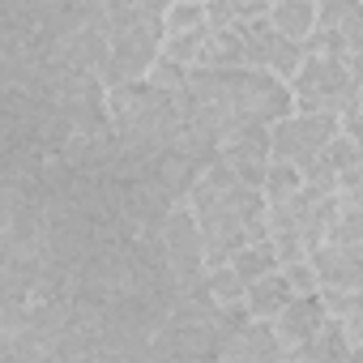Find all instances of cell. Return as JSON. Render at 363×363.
Returning a JSON list of instances; mask_svg holds the SVG:
<instances>
[{"label": "cell", "mask_w": 363, "mask_h": 363, "mask_svg": "<svg viewBox=\"0 0 363 363\" xmlns=\"http://www.w3.org/2000/svg\"><path fill=\"white\" fill-rule=\"evenodd\" d=\"M363 82L350 73L346 60H320V56H303L299 73L291 77V94H295V111L308 116H337L346 107L359 103Z\"/></svg>", "instance_id": "1"}, {"label": "cell", "mask_w": 363, "mask_h": 363, "mask_svg": "<svg viewBox=\"0 0 363 363\" xmlns=\"http://www.w3.org/2000/svg\"><path fill=\"white\" fill-rule=\"evenodd\" d=\"M337 133H342V120H337V116H308V111H295V116H286L282 124L269 128V137H274V158H278V162H291V167H299V171H308L312 162L325 158V150L337 141Z\"/></svg>", "instance_id": "2"}, {"label": "cell", "mask_w": 363, "mask_h": 363, "mask_svg": "<svg viewBox=\"0 0 363 363\" xmlns=\"http://www.w3.org/2000/svg\"><path fill=\"white\" fill-rule=\"evenodd\" d=\"M240 35H244L248 69L269 73V77H278V82H286V86H291V77H295V73H299V65H303V48H299V43H291V39H282V35L269 26V13H265V18H257V22H248V26H240Z\"/></svg>", "instance_id": "3"}, {"label": "cell", "mask_w": 363, "mask_h": 363, "mask_svg": "<svg viewBox=\"0 0 363 363\" xmlns=\"http://www.w3.org/2000/svg\"><path fill=\"white\" fill-rule=\"evenodd\" d=\"M218 158L244 179V184L261 189V184H265V171L274 167V137H269V128H261V124L235 128V133L223 141Z\"/></svg>", "instance_id": "4"}, {"label": "cell", "mask_w": 363, "mask_h": 363, "mask_svg": "<svg viewBox=\"0 0 363 363\" xmlns=\"http://www.w3.org/2000/svg\"><path fill=\"white\" fill-rule=\"evenodd\" d=\"M329 320H333V316H329L325 299H320V295H303V299H291V308L274 320V333H278V342L286 346V354H299Z\"/></svg>", "instance_id": "5"}, {"label": "cell", "mask_w": 363, "mask_h": 363, "mask_svg": "<svg viewBox=\"0 0 363 363\" xmlns=\"http://www.w3.org/2000/svg\"><path fill=\"white\" fill-rule=\"evenodd\" d=\"M312 269H316V278H320V291L363 295V252L337 248V244H320V248L312 252Z\"/></svg>", "instance_id": "6"}, {"label": "cell", "mask_w": 363, "mask_h": 363, "mask_svg": "<svg viewBox=\"0 0 363 363\" xmlns=\"http://www.w3.org/2000/svg\"><path fill=\"white\" fill-rule=\"evenodd\" d=\"M286 359H291L286 346L278 342L274 325H265V320L244 325L223 350V363H286Z\"/></svg>", "instance_id": "7"}, {"label": "cell", "mask_w": 363, "mask_h": 363, "mask_svg": "<svg viewBox=\"0 0 363 363\" xmlns=\"http://www.w3.org/2000/svg\"><path fill=\"white\" fill-rule=\"evenodd\" d=\"M269 26L282 39L303 48L320 30V5H312V0H274V5H269Z\"/></svg>", "instance_id": "8"}, {"label": "cell", "mask_w": 363, "mask_h": 363, "mask_svg": "<svg viewBox=\"0 0 363 363\" xmlns=\"http://www.w3.org/2000/svg\"><path fill=\"white\" fill-rule=\"evenodd\" d=\"M197 69L206 73H231V69H248V52H244V35L231 26H210L206 30V48Z\"/></svg>", "instance_id": "9"}, {"label": "cell", "mask_w": 363, "mask_h": 363, "mask_svg": "<svg viewBox=\"0 0 363 363\" xmlns=\"http://www.w3.org/2000/svg\"><path fill=\"white\" fill-rule=\"evenodd\" d=\"M291 299H295V291H291L286 274L278 269V274L261 278L257 286H248V299H244V308H248V316H252V320H265V325H274V320H278V316L291 308Z\"/></svg>", "instance_id": "10"}, {"label": "cell", "mask_w": 363, "mask_h": 363, "mask_svg": "<svg viewBox=\"0 0 363 363\" xmlns=\"http://www.w3.org/2000/svg\"><path fill=\"white\" fill-rule=\"evenodd\" d=\"M359 346L350 342V333L337 325V320H329L295 359H303V363H350V354H354Z\"/></svg>", "instance_id": "11"}, {"label": "cell", "mask_w": 363, "mask_h": 363, "mask_svg": "<svg viewBox=\"0 0 363 363\" xmlns=\"http://www.w3.org/2000/svg\"><path fill=\"white\" fill-rule=\"evenodd\" d=\"M231 269L240 274V282H244V286H257L261 278L278 274L282 265H278V257H274V244H269V240H257V244H248L244 252H235V257H231Z\"/></svg>", "instance_id": "12"}, {"label": "cell", "mask_w": 363, "mask_h": 363, "mask_svg": "<svg viewBox=\"0 0 363 363\" xmlns=\"http://www.w3.org/2000/svg\"><path fill=\"white\" fill-rule=\"evenodd\" d=\"M210 30V5L201 0H171L162 9V35H201Z\"/></svg>", "instance_id": "13"}, {"label": "cell", "mask_w": 363, "mask_h": 363, "mask_svg": "<svg viewBox=\"0 0 363 363\" xmlns=\"http://www.w3.org/2000/svg\"><path fill=\"white\" fill-rule=\"evenodd\" d=\"M299 193H303V171L274 158V167L265 171V184H261L265 206H286V201H295Z\"/></svg>", "instance_id": "14"}, {"label": "cell", "mask_w": 363, "mask_h": 363, "mask_svg": "<svg viewBox=\"0 0 363 363\" xmlns=\"http://www.w3.org/2000/svg\"><path fill=\"white\" fill-rule=\"evenodd\" d=\"M206 295L214 308H244L248 286L240 282V274L231 265H218V269H206Z\"/></svg>", "instance_id": "15"}, {"label": "cell", "mask_w": 363, "mask_h": 363, "mask_svg": "<svg viewBox=\"0 0 363 363\" xmlns=\"http://www.w3.org/2000/svg\"><path fill=\"white\" fill-rule=\"evenodd\" d=\"M337 206H342V201H337ZM325 244H337V248H354V252H363V210H337L333 231H329Z\"/></svg>", "instance_id": "16"}, {"label": "cell", "mask_w": 363, "mask_h": 363, "mask_svg": "<svg viewBox=\"0 0 363 363\" xmlns=\"http://www.w3.org/2000/svg\"><path fill=\"white\" fill-rule=\"evenodd\" d=\"M325 162H329V167H333V171H337V175H346V171H350V167H359V162H363V145H359V141H350V137H342V133H337V141H333V145H329V150H325Z\"/></svg>", "instance_id": "17"}, {"label": "cell", "mask_w": 363, "mask_h": 363, "mask_svg": "<svg viewBox=\"0 0 363 363\" xmlns=\"http://www.w3.org/2000/svg\"><path fill=\"white\" fill-rule=\"evenodd\" d=\"M282 274H286V282H291L295 299H303V295H320V278H316V269H312V257H308V261H299V265H286Z\"/></svg>", "instance_id": "18"}, {"label": "cell", "mask_w": 363, "mask_h": 363, "mask_svg": "<svg viewBox=\"0 0 363 363\" xmlns=\"http://www.w3.org/2000/svg\"><path fill=\"white\" fill-rule=\"evenodd\" d=\"M337 201H342V210H363V162L337 179Z\"/></svg>", "instance_id": "19"}, {"label": "cell", "mask_w": 363, "mask_h": 363, "mask_svg": "<svg viewBox=\"0 0 363 363\" xmlns=\"http://www.w3.org/2000/svg\"><path fill=\"white\" fill-rule=\"evenodd\" d=\"M350 363H363V346H359V350H354V354H350Z\"/></svg>", "instance_id": "20"}, {"label": "cell", "mask_w": 363, "mask_h": 363, "mask_svg": "<svg viewBox=\"0 0 363 363\" xmlns=\"http://www.w3.org/2000/svg\"><path fill=\"white\" fill-rule=\"evenodd\" d=\"M286 363H303V359H295V354H291V359H286Z\"/></svg>", "instance_id": "21"}, {"label": "cell", "mask_w": 363, "mask_h": 363, "mask_svg": "<svg viewBox=\"0 0 363 363\" xmlns=\"http://www.w3.org/2000/svg\"><path fill=\"white\" fill-rule=\"evenodd\" d=\"M359 103H363V90H359Z\"/></svg>", "instance_id": "22"}]
</instances>
